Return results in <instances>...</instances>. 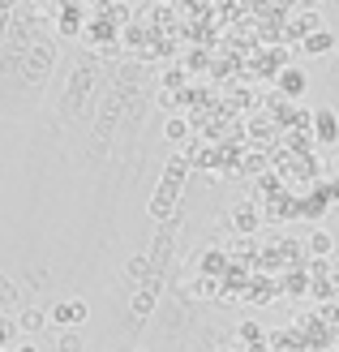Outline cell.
Wrapping results in <instances>:
<instances>
[{
    "label": "cell",
    "instance_id": "1",
    "mask_svg": "<svg viewBox=\"0 0 339 352\" xmlns=\"http://www.w3.org/2000/svg\"><path fill=\"white\" fill-rule=\"evenodd\" d=\"M47 314H52V322H56L61 331H78L86 318H91V305H86L82 296H69V301H56Z\"/></svg>",
    "mask_w": 339,
    "mask_h": 352
},
{
    "label": "cell",
    "instance_id": "2",
    "mask_svg": "<svg viewBox=\"0 0 339 352\" xmlns=\"http://www.w3.org/2000/svg\"><path fill=\"white\" fill-rule=\"evenodd\" d=\"M339 47V34L335 30H314L309 39H305V52L309 56H327V52H335Z\"/></svg>",
    "mask_w": 339,
    "mask_h": 352
},
{
    "label": "cell",
    "instance_id": "3",
    "mask_svg": "<svg viewBox=\"0 0 339 352\" xmlns=\"http://www.w3.org/2000/svg\"><path fill=\"white\" fill-rule=\"evenodd\" d=\"M47 322H52V314H43V309H22V314H17V327H22V336H39Z\"/></svg>",
    "mask_w": 339,
    "mask_h": 352
},
{
    "label": "cell",
    "instance_id": "4",
    "mask_svg": "<svg viewBox=\"0 0 339 352\" xmlns=\"http://www.w3.org/2000/svg\"><path fill=\"white\" fill-rule=\"evenodd\" d=\"M314 120H318V142H335V138H339V120H335L331 108H318Z\"/></svg>",
    "mask_w": 339,
    "mask_h": 352
},
{
    "label": "cell",
    "instance_id": "5",
    "mask_svg": "<svg viewBox=\"0 0 339 352\" xmlns=\"http://www.w3.org/2000/svg\"><path fill=\"white\" fill-rule=\"evenodd\" d=\"M232 223H237V232H258V210H254V202H241L237 210H232Z\"/></svg>",
    "mask_w": 339,
    "mask_h": 352
},
{
    "label": "cell",
    "instance_id": "6",
    "mask_svg": "<svg viewBox=\"0 0 339 352\" xmlns=\"http://www.w3.org/2000/svg\"><path fill=\"white\" fill-rule=\"evenodd\" d=\"M309 254L314 258H331L335 254V236L327 232V228H314V232H309Z\"/></svg>",
    "mask_w": 339,
    "mask_h": 352
},
{
    "label": "cell",
    "instance_id": "7",
    "mask_svg": "<svg viewBox=\"0 0 339 352\" xmlns=\"http://www.w3.org/2000/svg\"><path fill=\"white\" fill-rule=\"evenodd\" d=\"M279 91H283V95H292V99H296V95H305V74H300L296 65H292V69H283V74H279Z\"/></svg>",
    "mask_w": 339,
    "mask_h": 352
},
{
    "label": "cell",
    "instance_id": "8",
    "mask_svg": "<svg viewBox=\"0 0 339 352\" xmlns=\"http://www.w3.org/2000/svg\"><path fill=\"white\" fill-rule=\"evenodd\" d=\"M129 309H133V318H151V314H155V292L151 288H138L133 301H129Z\"/></svg>",
    "mask_w": 339,
    "mask_h": 352
},
{
    "label": "cell",
    "instance_id": "9",
    "mask_svg": "<svg viewBox=\"0 0 339 352\" xmlns=\"http://www.w3.org/2000/svg\"><path fill=\"white\" fill-rule=\"evenodd\" d=\"M164 138H168V142H185V138H189V120L185 116H168Z\"/></svg>",
    "mask_w": 339,
    "mask_h": 352
},
{
    "label": "cell",
    "instance_id": "10",
    "mask_svg": "<svg viewBox=\"0 0 339 352\" xmlns=\"http://www.w3.org/2000/svg\"><path fill=\"white\" fill-rule=\"evenodd\" d=\"M82 348H86L82 327H78V331H61V352H82Z\"/></svg>",
    "mask_w": 339,
    "mask_h": 352
},
{
    "label": "cell",
    "instance_id": "11",
    "mask_svg": "<svg viewBox=\"0 0 339 352\" xmlns=\"http://www.w3.org/2000/svg\"><path fill=\"white\" fill-rule=\"evenodd\" d=\"M237 336H241L245 344H262V336H266V331H262L254 318H249V322H241V327H237Z\"/></svg>",
    "mask_w": 339,
    "mask_h": 352
},
{
    "label": "cell",
    "instance_id": "12",
    "mask_svg": "<svg viewBox=\"0 0 339 352\" xmlns=\"http://www.w3.org/2000/svg\"><path fill=\"white\" fill-rule=\"evenodd\" d=\"M0 305H17V284L9 275H0Z\"/></svg>",
    "mask_w": 339,
    "mask_h": 352
},
{
    "label": "cell",
    "instance_id": "13",
    "mask_svg": "<svg viewBox=\"0 0 339 352\" xmlns=\"http://www.w3.org/2000/svg\"><path fill=\"white\" fill-rule=\"evenodd\" d=\"M13 336H22V327H17V322H9V318H5V322H0V344H9Z\"/></svg>",
    "mask_w": 339,
    "mask_h": 352
},
{
    "label": "cell",
    "instance_id": "14",
    "mask_svg": "<svg viewBox=\"0 0 339 352\" xmlns=\"http://www.w3.org/2000/svg\"><path fill=\"white\" fill-rule=\"evenodd\" d=\"M142 275H146V258H133L129 262V279H133V284H142Z\"/></svg>",
    "mask_w": 339,
    "mask_h": 352
},
{
    "label": "cell",
    "instance_id": "15",
    "mask_svg": "<svg viewBox=\"0 0 339 352\" xmlns=\"http://www.w3.org/2000/svg\"><path fill=\"white\" fill-rule=\"evenodd\" d=\"M181 176H185V160H172V164H168V185L181 181Z\"/></svg>",
    "mask_w": 339,
    "mask_h": 352
},
{
    "label": "cell",
    "instance_id": "16",
    "mask_svg": "<svg viewBox=\"0 0 339 352\" xmlns=\"http://www.w3.org/2000/svg\"><path fill=\"white\" fill-rule=\"evenodd\" d=\"M13 352H39V344H30V340H22V344H17Z\"/></svg>",
    "mask_w": 339,
    "mask_h": 352
},
{
    "label": "cell",
    "instance_id": "17",
    "mask_svg": "<svg viewBox=\"0 0 339 352\" xmlns=\"http://www.w3.org/2000/svg\"><path fill=\"white\" fill-rule=\"evenodd\" d=\"M13 5H17V0H0V13H9Z\"/></svg>",
    "mask_w": 339,
    "mask_h": 352
},
{
    "label": "cell",
    "instance_id": "18",
    "mask_svg": "<svg viewBox=\"0 0 339 352\" xmlns=\"http://www.w3.org/2000/svg\"><path fill=\"white\" fill-rule=\"evenodd\" d=\"M305 5H314V9H318V5H322V0H305Z\"/></svg>",
    "mask_w": 339,
    "mask_h": 352
},
{
    "label": "cell",
    "instance_id": "19",
    "mask_svg": "<svg viewBox=\"0 0 339 352\" xmlns=\"http://www.w3.org/2000/svg\"><path fill=\"white\" fill-rule=\"evenodd\" d=\"M215 352H237V348H215Z\"/></svg>",
    "mask_w": 339,
    "mask_h": 352
},
{
    "label": "cell",
    "instance_id": "20",
    "mask_svg": "<svg viewBox=\"0 0 339 352\" xmlns=\"http://www.w3.org/2000/svg\"><path fill=\"white\" fill-rule=\"evenodd\" d=\"M129 352H142V348H129Z\"/></svg>",
    "mask_w": 339,
    "mask_h": 352
}]
</instances>
